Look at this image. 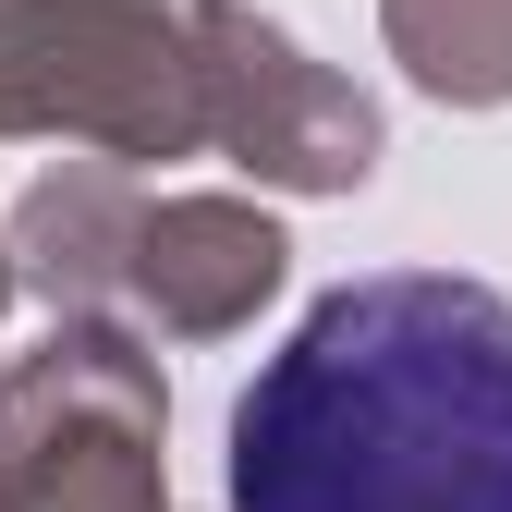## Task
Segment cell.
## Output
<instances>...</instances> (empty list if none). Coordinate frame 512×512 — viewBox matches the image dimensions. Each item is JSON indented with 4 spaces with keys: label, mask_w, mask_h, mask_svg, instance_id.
Listing matches in <instances>:
<instances>
[{
    "label": "cell",
    "mask_w": 512,
    "mask_h": 512,
    "mask_svg": "<svg viewBox=\"0 0 512 512\" xmlns=\"http://www.w3.org/2000/svg\"><path fill=\"white\" fill-rule=\"evenodd\" d=\"M232 512H512V293L378 269L232 403Z\"/></svg>",
    "instance_id": "cell-1"
}]
</instances>
